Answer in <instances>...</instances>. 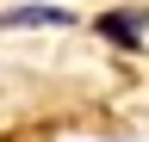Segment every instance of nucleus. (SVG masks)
I'll return each instance as SVG.
<instances>
[{
    "label": "nucleus",
    "mask_w": 149,
    "mask_h": 142,
    "mask_svg": "<svg viewBox=\"0 0 149 142\" xmlns=\"http://www.w3.org/2000/svg\"><path fill=\"white\" fill-rule=\"evenodd\" d=\"M93 31H100L106 43H118V49H143V37H149V12H143V6H112V12L93 19Z\"/></svg>",
    "instance_id": "obj_2"
},
{
    "label": "nucleus",
    "mask_w": 149,
    "mask_h": 142,
    "mask_svg": "<svg viewBox=\"0 0 149 142\" xmlns=\"http://www.w3.org/2000/svg\"><path fill=\"white\" fill-rule=\"evenodd\" d=\"M62 25H74V12L56 0H25V6L0 12V31H62Z\"/></svg>",
    "instance_id": "obj_1"
}]
</instances>
